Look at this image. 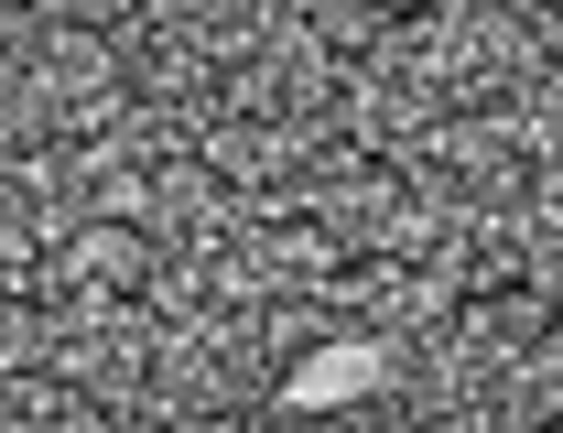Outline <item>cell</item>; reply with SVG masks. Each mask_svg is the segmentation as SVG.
<instances>
[{
	"instance_id": "6da1fadb",
	"label": "cell",
	"mask_w": 563,
	"mask_h": 433,
	"mask_svg": "<svg viewBox=\"0 0 563 433\" xmlns=\"http://www.w3.org/2000/svg\"><path fill=\"white\" fill-rule=\"evenodd\" d=\"M379 368H390L379 347H325V358H303V368H292V401H357Z\"/></svg>"
}]
</instances>
